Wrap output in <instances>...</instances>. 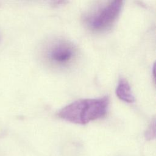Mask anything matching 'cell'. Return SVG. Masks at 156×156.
<instances>
[{
    "mask_svg": "<svg viewBox=\"0 0 156 156\" xmlns=\"http://www.w3.org/2000/svg\"><path fill=\"white\" fill-rule=\"evenodd\" d=\"M108 105L109 98L107 96L79 99L62 108L57 115L60 118L72 123L85 124L104 116Z\"/></svg>",
    "mask_w": 156,
    "mask_h": 156,
    "instance_id": "6da1fadb",
    "label": "cell"
},
{
    "mask_svg": "<svg viewBox=\"0 0 156 156\" xmlns=\"http://www.w3.org/2000/svg\"><path fill=\"white\" fill-rule=\"evenodd\" d=\"M77 49L69 41L63 38H53L44 44L41 54L44 61L55 68H67L77 57Z\"/></svg>",
    "mask_w": 156,
    "mask_h": 156,
    "instance_id": "7a4b0ae2",
    "label": "cell"
},
{
    "mask_svg": "<svg viewBox=\"0 0 156 156\" xmlns=\"http://www.w3.org/2000/svg\"><path fill=\"white\" fill-rule=\"evenodd\" d=\"M122 6L121 1L102 2L94 6L84 15V24L89 29L94 32L107 30L116 22Z\"/></svg>",
    "mask_w": 156,
    "mask_h": 156,
    "instance_id": "3957f363",
    "label": "cell"
},
{
    "mask_svg": "<svg viewBox=\"0 0 156 156\" xmlns=\"http://www.w3.org/2000/svg\"><path fill=\"white\" fill-rule=\"evenodd\" d=\"M116 94L121 100L132 103L135 101V97L132 92L131 88L127 81L121 78L118 83L116 88Z\"/></svg>",
    "mask_w": 156,
    "mask_h": 156,
    "instance_id": "277c9868",
    "label": "cell"
},
{
    "mask_svg": "<svg viewBox=\"0 0 156 156\" xmlns=\"http://www.w3.org/2000/svg\"><path fill=\"white\" fill-rule=\"evenodd\" d=\"M155 121H154L145 133V137L147 140H152L155 138Z\"/></svg>",
    "mask_w": 156,
    "mask_h": 156,
    "instance_id": "5b68a950",
    "label": "cell"
},
{
    "mask_svg": "<svg viewBox=\"0 0 156 156\" xmlns=\"http://www.w3.org/2000/svg\"><path fill=\"white\" fill-rule=\"evenodd\" d=\"M0 40H1V35H0Z\"/></svg>",
    "mask_w": 156,
    "mask_h": 156,
    "instance_id": "8992f818",
    "label": "cell"
}]
</instances>
